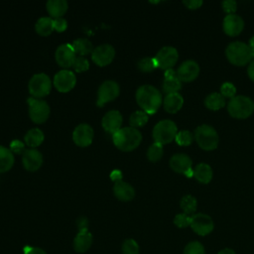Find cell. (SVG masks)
<instances>
[{
	"label": "cell",
	"mask_w": 254,
	"mask_h": 254,
	"mask_svg": "<svg viewBox=\"0 0 254 254\" xmlns=\"http://www.w3.org/2000/svg\"><path fill=\"white\" fill-rule=\"evenodd\" d=\"M194 139L197 145L205 151H212L218 146V135L216 130L207 124L199 125L194 130Z\"/></svg>",
	"instance_id": "obj_5"
},
{
	"label": "cell",
	"mask_w": 254,
	"mask_h": 254,
	"mask_svg": "<svg viewBox=\"0 0 254 254\" xmlns=\"http://www.w3.org/2000/svg\"><path fill=\"white\" fill-rule=\"evenodd\" d=\"M222 28L226 35L230 37H235L242 32L244 28V21L240 16L236 14L226 15L223 19Z\"/></svg>",
	"instance_id": "obj_17"
},
{
	"label": "cell",
	"mask_w": 254,
	"mask_h": 254,
	"mask_svg": "<svg viewBox=\"0 0 254 254\" xmlns=\"http://www.w3.org/2000/svg\"><path fill=\"white\" fill-rule=\"evenodd\" d=\"M115 57V50L109 44H103L93 49L91 54L92 61L99 66H105L113 61Z\"/></svg>",
	"instance_id": "obj_13"
},
{
	"label": "cell",
	"mask_w": 254,
	"mask_h": 254,
	"mask_svg": "<svg viewBox=\"0 0 254 254\" xmlns=\"http://www.w3.org/2000/svg\"><path fill=\"white\" fill-rule=\"evenodd\" d=\"M93 129L86 123L77 125L72 132V140L75 145L79 147H86L92 143L93 140Z\"/></svg>",
	"instance_id": "obj_15"
},
{
	"label": "cell",
	"mask_w": 254,
	"mask_h": 254,
	"mask_svg": "<svg viewBox=\"0 0 254 254\" xmlns=\"http://www.w3.org/2000/svg\"><path fill=\"white\" fill-rule=\"evenodd\" d=\"M174 223L179 228H185L190 225V216L186 213H179L174 218Z\"/></svg>",
	"instance_id": "obj_40"
},
{
	"label": "cell",
	"mask_w": 254,
	"mask_h": 254,
	"mask_svg": "<svg viewBox=\"0 0 254 254\" xmlns=\"http://www.w3.org/2000/svg\"><path fill=\"white\" fill-rule=\"evenodd\" d=\"M131 127H143L148 122V114L143 110L134 111L129 119Z\"/></svg>",
	"instance_id": "obj_33"
},
{
	"label": "cell",
	"mask_w": 254,
	"mask_h": 254,
	"mask_svg": "<svg viewBox=\"0 0 254 254\" xmlns=\"http://www.w3.org/2000/svg\"><path fill=\"white\" fill-rule=\"evenodd\" d=\"M122 121V115L118 110H110L103 116L101 123L103 129L113 135L121 129Z\"/></svg>",
	"instance_id": "obj_19"
},
{
	"label": "cell",
	"mask_w": 254,
	"mask_h": 254,
	"mask_svg": "<svg viewBox=\"0 0 254 254\" xmlns=\"http://www.w3.org/2000/svg\"><path fill=\"white\" fill-rule=\"evenodd\" d=\"M229 115L236 119H245L254 111V102L247 96L236 95L227 104Z\"/></svg>",
	"instance_id": "obj_4"
},
{
	"label": "cell",
	"mask_w": 254,
	"mask_h": 254,
	"mask_svg": "<svg viewBox=\"0 0 254 254\" xmlns=\"http://www.w3.org/2000/svg\"><path fill=\"white\" fill-rule=\"evenodd\" d=\"M73 50H74V53L79 55V56H86L88 54H92L93 52V46H92V43L85 39V38H78L76 39L72 44H71Z\"/></svg>",
	"instance_id": "obj_30"
},
{
	"label": "cell",
	"mask_w": 254,
	"mask_h": 254,
	"mask_svg": "<svg viewBox=\"0 0 254 254\" xmlns=\"http://www.w3.org/2000/svg\"><path fill=\"white\" fill-rule=\"evenodd\" d=\"M184 175H185L187 178H191V177H193V170H192V169H190V170L187 171Z\"/></svg>",
	"instance_id": "obj_51"
},
{
	"label": "cell",
	"mask_w": 254,
	"mask_h": 254,
	"mask_svg": "<svg viewBox=\"0 0 254 254\" xmlns=\"http://www.w3.org/2000/svg\"><path fill=\"white\" fill-rule=\"evenodd\" d=\"M212 169L209 165L200 163L193 170V177L201 184H208L212 179Z\"/></svg>",
	"instance_id": "obj_26"
},
{
	"label": "cell",
	"mask_w": 254,
	"mask_h": 254,
	"mask_svg": "<svg viewBox=\"0 0 254 254\" xmlns=\"http://www.w3.org/2000/svg\"><path fill=\"white\" fill-rule=\"evenodd\" d=\"M236 88L231 82H224L220 87V94L223 97H229L230 99L235 96Z\"/></svg>",
	"instance_id": "obj_41"
},
{
	"label": "cell",
	"mask_w": 254,
	"mask_h": 254,
	"mask_svg": "<svg viewBox=\"0 0 254 254\" xmlns=\"http://www.w3.org/2000/svg\"><path fill=\"white\" fill-rule=\"evenodd\" d=\"M225 55L232 64L238 66L245 65L253 59L251 48L243 42L230 43L225 50Z\"/></svg>",
	"instance_id": "obj_3"
},
{
	"label": "cell",
	"mask_w": 254,
	"mask_h": 254,
	"mask_svg": "<svg viewBox=\"0 0 254 254\" xmlns=\"http://www.w3.org/2000/svg\"><path fill=\"white\" fill-rule=\"evenodd\" d=\"M14 165V155L12 151L4 146H0V173L9 171Z\"/></svg>",
	"instance_id": "obj_27"
},
{
	"label": "cell",
	"mask_w": 254,
	"mask_h": 254,
	"mask_svg": "<svg viewBox=\"0 0 254 254\" xmlns=\"http://www.w3.org/2000/svg\"><path fill=\"white\" fill-rule=\"evenodd\" d=\"M122 254H139V245L132 239H126L122 244Z\"/></svg>",
	"instance_id": "obj_37"
},
{
	"label": "cell",
	"mask_w": 254,
	"mask_h": 254,
	"mask_svg": "<svg viewBox=\"0 0 254 254\" xmlns=\"http://www.w3.org/2000/svg\"><path fill=\"white\" fill-rule=\"evenodd\" d=\"M29 91L35 98H41L48 95L52 89V81L49 75L44 72L34 74L29 80Z\"/></svg>",
	"instance_id": "obj_7"
},
{
	"label": "cell",
	"mask_w": 254,
	"mask_h": 254,
	"mask_svg": "<svg viewBox=\"0 0 254 254\" xmlns=\"http://www.w3.org/2000/svg\"><path fill=\"white\" fill-rule=\"evenodd\" d=\"M10 150L12 153L20 154L25 152V145L20 140H13L10 144Z\"/></svg>",
	"instance_id": "obj_43"
},
{
	"label": "cell",
	"mask_w": 254,
	"mask_h": 254,
	"mask_svg": "<svg viewBox=\"0 0 254 254\" xmlns=\"http://www.w3.org/2000/svg\"><path fill=\"white\" fill-rule=\"evenodd\" d=\"M56 61L63 67L72 66L75 59V53L70 44H63L56 50Z\"/></svg>",
	"instance_id": "obj_16"
},
{
	"label": "cell",
	"mask_w": 254,
	"mask_h": 254,
	"mask_svg": "<svg viewBox=\"0 0 254 254\" xmlns=\"http://www.w3.org/2000/svg\"><path fill=\"white\" fill-rule=\"evenodd\" d=\"M24 254H47V253L39 247L27 246L24 248Z\"/></svg>",
	"instance_id": "obj_47"
},
{
	"label": "cell",
	"mask_w": 254,
	"mask_h": 254,
	"mask_svg": "<svg viewBox=\"0 0 254 254\" xmlns=\"http://www.w3.org/2000/svg\"><path fill=\"white\" fill-rule=\"evenodd\" d=\"M157 66V63L154 58H143L138 62V68L143 72H150Z\"/></svg>",
	"instance_id": "obj_35"
},
{
	"label": "cell",
	"mask_w": 254,
	"mask_h": 254,
	"mask_svg": "<svg viewBox=\"0 0 254 254\" xmlns=\"http://www.w3.org/2000/svg\"><path fill=\"white\" fill-rule=\"evenodd\" d=\"M35 30L41 36H49L54 31V19L51 17H41L35 25Z\"/></svg>",
	"instance_id": "obj_29"
},
{
	"label": "cell",
	"mask_w": 254,
	"mask_h": 254,
	"mask_svg": "<svg viewBox=\"0 0 254 254\" xmlns=\"http://www.w3.org/2000/svg\"><path fill=\"white\" fill-rule=\"evenodd\" d=\"M114 195L122 201H129L134 198L135 196V190L134 188L126 182L117 181L113 187Z\"/></svg>",
	"instance_id": "obj_22"
},
{
	"label": "cell",
	"mask_w": 254,
	"mask_h": 254,
	"mask_svg": "<svg viewBox=\"0 0 254 254\" xmlns=\"http://www.w3.org/2000/svg\"><path fill=\"white\" fill-rule=\"evenodd\" d=\"M76 225L78 228V231H86L88 230V220L86 217H79L76 221Z\"/></svg>",
	"instance_id": "obj_46"
},
{
	"label": "cell",
	"mask_w": 254,
	"mask_h": 254,
	"mask_svg": "<svg viewBox=\"0 0 254 254\" xmlns=\"http://www.w3.org/2000/svg\"><path fill=\"white\" fill-rule=\"evenodd\" d=\"M163 154H164L163 145L155 142L149 147L147 152V157L151 162H158L163 157Z\"/></svg>",
	"instance_id": "obj_34"
},
{
	"label": "cell",
	"mask_w": 254,
	"mask_h": 254,
	"mask_svg": "<svg viewBox=\"0 0 254 254\" xmlns=\"http://www.w3.org/2000/svg\"><path fill=\"white\" fill-rule=\"evenodd\" d=\"M175 140L180 146H190L192 142V134L188 130H182L177 133Z\"/></svg>",
	"instance_id": "obj_36"
},
{
	"label": "cell",
	"mask_w": 254,
	"mask_h": 254,
	"mask_svg": "<svg viewBox=\"0 0 254 254\" xmlns=\"http://www.w3.org/2000/svg\"><path fill=\"white\" fill-rule=\"evenodd\" d=\"M43 155L36 149L25 150L22 156L23 166L26 170L30 172H35L41 168L43 165Z\"/></svg>",
	"instance_id": "obj_18"
},
{
	"label": "cell",
	"mask_w": 254,
	"mask_h": 254,
	"mask_svg": "<svg viewBox=\"0 0 254 254\" xmlns=\"http://www.w3.org/2000/svg\"><path fill=\"white\" fill-rule=\"evenodd\" d=\"M204 247L198 241H191L187 244L184 249V254H204Z\"/></svg>",
	"instance_id": "obj_38"
},
{
	"label": "cell",
	"mask_w": 254,
	"mask_h": 254,
	"mask_svg": "<svg viewBox=\"0 0 254 254\" xmlns=\"http://www.w3.org/2000/svg\"><path fill=\"white\" fill-rule=\"evenodd\" d=\"M192 162L190 158L186 154H175L170 159L171 169L178 174H185L187 171L191 169Z\"/></svg>",
	"instance_id": "obj_20"
},
{
	"label": "cell",
	"mask_w": 254,
	"mask_h": 254,
	"mask_svg": "<svg viewBox=\"0 0 254 254\" xmlns=\"http://www.w3.org/2000/svg\"><path fill=\"white\" fill-rule=\"evenodd\" d=\"M202 1L201 0H185L183 1V4L189 8V9H191V10H195L197 8H199L201 5H202Z\"/></svg>",
	"instance_id": "obj_45"
},
{
	"label": "cell",
	"mask_w": 254,
	"mask_h": 254,
	"mask_svg": "<svg viewBox=\"0 0 254 254\" xmlns=\"http://www.w3.org/2000/svg\"><path fill=\"white\" fill-rule=\"evenodd\" d=\"M121 173L119 172V171H114V172H112V174H111V179L112 180H114L115 182H117V181H121Z\"/></svg>",
	"instance_id": "obj_49"
},
{
	"label": "cell",
	"mask_w": 254,
	"mask_h": 254,
	"mask_svg": "<svg viewBox=\"0 0 254 254\" xmlns=\"http://www.w3.org/2000/svg\"><path fill=\"white\" fill-rule=\"evenodd\" d=\"M92 244V234L86 231H78L73 239V249L78 253L86 252Z\"/></svg>",
	"instance_id": "obj_23"
},
{
	"label": "cell",
	"mask_w": 254,
	"mask_h": 254,
	"mask_svg": "<svg viewBox=\"0 0 254 254\" xmlns=\"http://www.w3.org/2000/svg\"><path fill=\"white\" fill-rule=\"evenodd\" d=\"M155 61L157 63V66L162 69H170L172 68L179 59V53L176 48L171 46L163 47L155 56Z\"/></svg>",
	"instance_id": "obj_9"
},
{
	"label": "cell",
	"mask_w": 254,
	"mask_h": 254,
	"mask_svg": "<svg viewBox=\"0 0 254 254\" xmlns=\"http://www.w3.org/2000/svg\"><path fill=\"white\" fill-rule=\"evenodd\" d=\"M217 254H236V253L230 248H224V249L220 250Z\"/></svg>",
	"instance_id": "obj_50"
},
{
	"label": "cell",
	"mask_w": 254,
	"mask_h": 254,
	"mask_svg": "<svg viewBox=\"0 0 254 254\" xmlns=\"http://www.w3.org/2000/svg\"><path fill=\"white\" fill-rule=\"evenodd\" d=\"M120 92L119 84L114 80H105L98 88L97 106H103L106 102L114 100Z\"/></svg>",
	"instance_id": "obj_11"
},
{
	"label": "cell",
	"mask_w": 254,
	"mask_h": 254,
	"mask_svg": "<svg viewBox=\"0 0 254 254\" xmlns=\"http://www.w3.org/2000/svg\"><path fill=\"white\" fill-rule=\"evenodd\" d=\"M72 67L76 72H82L89 68V63L85 57L77 56L74 59V62L72 64Z\"/></svg>",
	"instance_id": "obj_39"
},
{
	"label": "cell",
	"mask_w": 254,
	"mask_h": 254,
	"mask_svg": "<svg viewBox=\"0 0 254 254\" xmlns=\"http://www.w3.org/2000/svg\"><path fill=\"white\" fill-rule=\"evenodd\" d=\"M27 102L29 105V116L32 121L37 124L46 122L50 116V106L47 101L31 96Z\"/></svg>",
	"instance_id": "obj_8"
},
{
	"label": "cell",
	"mask_w": 254,
	"mask_h": 254,
	"mask_svg": "<svg viewBox=\"0 0 254 254\" xmlns=\"http://www.w3.org/2000/svg\"><path fill=\"white\" fill-rule=\"evenodd\" d=\"M67 28V22L64 18L54 19V30L58 32H64Z\"/></svg>",
	"instance_id": "obj_44"
},
{
	"label": "cell",
	"mask_w": 254,
	"mask_h": 254,
	"mask_svg": "<svg viewBox=\"0 0 254 254\" xmlns=\"http://www.w3.org/2000/svg\"><path fill=\"white\" fill-rule=\"evenodd\" d=\"M182 87V82L177 76V72L173 69H167L165 71V79L163 82V90L166 94L176 93Z\"/></svg>",
	"instance_id": "obj_21"
},
{
	"label": "cell",
	"mask_w": 254,
	"mask_h": 254,
	"mask_svg": "<svg viewBox=\"0 0 254 254\" xmlns=\"http://www.w3.org/2000/svg\"><path fill=\"white\" fill-rule=\"evenodd\" d=\"M76 83V77L73 71L62 69L54 76V85L60 92H67L71 90Z\"/></svg>",
	"instance_id": "obj_12"
},
{
	"label": "cell",
	"mask_w": 254,
	"mask_h": 254,
	"mask_svg": "<svg viewBox=\"0 0 254 254\" xmlns=\"http://www.w3.org/2000/svg\"><path fill=\"white\" fill-rule=\"evenodd\" d=\"M204 105L210 110H219L225 105V99L220 93L212 92L205 97Z\"/></svg>",
	"instance_id": "obj_31"
},
{
	"label": "cell",
	"mask_w": 254,
	"mask_h": 254,
	"mask_svg": "<svg viewBox=\"0 0 254 254\" xmlns=\"http://www.w3.org/2000/svg\"><path fill=\"white\" fill-rule=\"evenodd\" d=\"M178 127L176 123L172 120L165 119L159 121L153 129V139L155 142L162 145L171 143L177 136Z\"/></svg>",
	"instance_id": "obj_6"
},
{
	"label": "cell",
	"mask_w": 254,
	"mask_h": 254,
	"mask_svg": "<svg viewBox=\"0 0 254 254\" xmlns=\"http://www.w3.org/2000/svg\"><path fill=\"white\" fill-rule=\"evenodd\" d=\"M180 206L183 209L184 213L186 214H192L195 212L196 210V206H197V201L195 199V197L193 195L190 194H187L185 196L182 197L181 201H180Z\"/></svg>",
	"instance_id": "obj_32"
},
{
	"label": "cell",
	"mask_w": 254,
	"mask_h": 254,
	"mask_svg": "<svg viewBox=\"0 0 254 254\" xmlns=\"http://www.w3.org/2000/svg\"><path fill=\"white\" fill-rule=\"evenodd\" d=\"M176 72L181 82H190L194 80L198 76L199 65L195 61L188 60L179 66Z\"/></svg>",
	"instance_id": "obj_14"
},
{
	"label": "cell",
	"mask_w": 254,
	"mask_h": 254,
	"mask_svg": "<svg viewBox=\"0 0 254 254\" xmlns=\"http://www.w3.org/2000/svg\"><path fill=\"white\" fill-rule=\"evenodd\" d=\"M252 55H253V60H254V51H252Z\"/></svg>",
	"instance_id": "obj_53"
},
{
	"label": "cell",
	"mask_w": 254,
	"mask_h": 254,
	"mask_svg": "<svg viewBox=\"0 0 254 254\" xmlns=\"http://www.w3.org/2000/svg\"><path fill=\"white\" fill-rule=\"evenodd\" d=\"M114 145L121 151L130 152L136 149L141 141V132L134 127H123L112 135Z\"/></svg>",
	"instance_id": "obj_2"
},
{
	"label": "cell",
	"mask_w": 254,
	"mask_h": 254,
	"mask_svg": "<svg viewBox=\"0 0 254 254\" xmlns=\"http://www.w3.org/2000/svg\"><path fill=\"white\" fill-rule=\"evenodd\" d=\"M191 229L198 235L204 236L209 234L213 228L214 223L212 218L205 213H195L190 216V225Z\"/></svg>",
	"instance_id": "obj_10"
},
{
	"label": "cell",
	"mask_w": 254,
	"mask_h": 254,
	"mask_svg": "<svg viewBox=\"0 0 254 254\" xmlns=\"http://www.w3.org/2000/svg\"><path fill=\"white\" fill-rule=\"evenodd\" d=\"M248 46L251 48V50H252V51H254V37H252V38L250 39Z\"/></svg>",
	"instance_id": "obj_52"
},
{
	"label": "cell",
	"mask_w": 254,
	"mask_h": 254,
	"mask_svg": "<svg viewBox=\"0 0 254 254\" xmlns=\"http://www.w3.org/2000/svg\"><path fill=\"white\" fill-rule=\"evenodd\" d=\"M247 73H248L249 78L252 81H254V60L250 62L249 65H248V68H247Z\"/></svg>",
	"instance_id": "obj_48"
},
{
	"label": "cell",
	"mask_w": 254,
	"mask_h": 254,
	"mask_svg": "<svg viewBox=\"0 0 254 254\" xmlns=\"http://www.w3.org/2000/svg\"><path fill=\"white\" fill-rule=\"evenodd\" d=\"M44 139V132L39 128H32L25 135V143L32 148L40 146L43 143Z\"/></svg>",
	"instance_id": "obj_28"
},
{
	"label": "cell",
	"mask_w": 254,
	"mask_h": 254,
	"mask_svg": "<svg viewBox=\"0 0 254 254\" xmlns=\"http://www.w3.org/2000/svg\"><path fill=\"white\" fill-rule=\"evenodd\" d=\"M163 104H164V109L167 112L177 113L183 107L184 98L179 92L170 93L165 96Z\"/></svg>",
	"instance_id": "obj_24"
},
{
	"label": "cell",
	"mask_w": 254,
	"mask_h": 254,
	"mask_svg": "<svg viewBox=\"0 0 254 254\" xmlns=\"http://www.w3.org/2000/svg\"><path fill=\"white\" fill-rule=\"evenodd\" d=\"M68 4L65 0H49L47 2V10L55 19L62 18V16L66 12Z\"/></svg>",
	"instance_id": "obj_25"
},
{
	"label": "cell",
	"mask_w": 254,
	"mask_h": 254,
	"mask_svg": "<svg viewBox=\"0 0 254 254\" xmlns=\"http://www.w3.org/2000/svg\"><path fill=\"white\" fill-rule=\"evenodd\" d=\"M222 9L225 13H227V15H231L234 14V12L236 11L237 8V4L234 0H225L221 3Z\"/></svg>",
	"instance_id": "obj_42"
},
{
	"label": "cell",
	"mask_w": 254,
	"mask_h": 254,
	"mask_svg": "<svg viewBox=\"0 0 254 254\" xmlns=\"http://www.w3.org/2000/svg\"><path fill=\"white\" fill-rule=\"evenodd\" d=\"M136 101L147 114H154L161 106L163 100L161 92L155 86L143 84L136 91Z\"/></svg>",
	"instance_id": "obj_1"
}]
</instances>
